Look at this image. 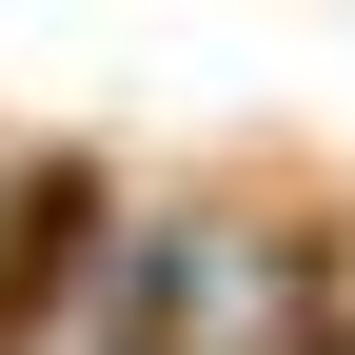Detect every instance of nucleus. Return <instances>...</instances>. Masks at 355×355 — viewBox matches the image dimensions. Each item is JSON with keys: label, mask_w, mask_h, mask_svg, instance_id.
<instances>
[{"label": "nucleus", "mask_w": 355, "mask_h": 355, "mask_svg": "<svg viewBox=\"0 0 355 355\" xmlns=\"http://www.w3.org/2000/svg\"><path fill=\"white\" fill-rule=\"evenodd\" d=\"M79 257H99V158H40L0 198V355H40L79 316Z\"/></svg>", "instance_id": "f257e3e1"}]
</instances>
